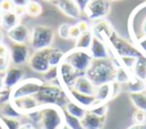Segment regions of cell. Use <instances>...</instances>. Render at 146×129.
I'll use <instances>...</instances> for the list:
<instances>
[{
  "mask_svg": "<svg viewBox=\"0 0 146 129\" xmlns=\"http://www.w3.org/2000/svg\"><path fill=\"white\" fill-rule=\"evenodd\" d=\"M115 70L116 66L111 58L99 61L94 59L84 75L92 82L95 87H98L100 84L113 82L115 79Z\"/></svg>",
  "mask_w": 146,
  "mask_h": 129,
  "instance_id": "cell-2",
  "label": "cell"
},
{
  "mask_svg": "<svg viewBox=\"0 0 146 129\" xmlns=\"http://www.w3.org/2000/svg\"><path fill=\"white\" fill-rule=\"evenodd\" d=\"M2 40H3V33H2V29L0 26V42H2Z\"/></svg>",
  "mask_w": 146,
  "mask_h": 129,
  "instance_id": "cell-50",
  "label": "cell"
},
{
  "mask_svg": "<svg viewBox=\"0 0 146 129\" xmlns=\"http://www.w3.org/2000/svg\"><path fill=\"white\" fill-rule=\"evenodd\" d=\"M70 24L67 23H63L58 26V30H57V34L59 35V38L64 39V40H68L70 37H68V33H70Z\"/></svg>",
  "mask_w": 146,
  "mask_h": 129,
  "instance_id": "cell-37",
  "label": "cell"
},
{
  "mask_svg": "<svg viewBox=\"0 0 146 129\" xmlns=\"http://www.w3.org/2000/svg\"><path fill=\"white\" fill-rule=\"evenodd\" d=\"M15 5L13 2V0H0V10L2 13H7V11H13Z\"/></svg>",
  "mask_w": 146,
  "mask_h": 129,
  "instance_id": "cell-38",
  "label": "cell"
},
{
  "mask_svg": "<svg viewBox=\"0 0 146 129\" xmlns=\"http://www.w3.org/2000/svg\"><path fill=\"white\" fill-rule=\"evenodd\" d=\"M29 67L36 73L40 74H44L50 65H49V61H48V54H47V49L44 50H35L29 58L27 61Z\"/></svg>",
  "mask_w": 146,
  "mask_h": 129,
  "instance_id": "cell-11",
  "label": "cell"
},
{
  "mask_svg": "<svg viewBox=\"0 0 146 129\" xmlns=\"http://www.w3.org/2000/svg\"><path fill=\"white\" fill-rule=\"evenodd\" d=\"M7 37L11 43H27L30 42L31 30L25 24L19 23L7 32Z\"/></svg>",
  "mask_w": 146,
  "mask_h": 129,
  "instance_id": "cell-16",
  "label": "cell"
},
{
  "mask_svg": "<svg viewBox=\"0 0 146 129\" xmlns=\"http://www.w3.org/2000/svg\"><path fill=\"white\" fill-rule=\"evenodd\" d=\"M9 56V47L3 43L0 42V57H8Z\"/></svg>",
  "mask_w": 146,
  "mask_h": 129,
  "instance_id": "cell-42",
  "label": "cell"
},
{
  "mask_svg": "<svg viewBox=\"0 0 146 129\" xmlns=\"http://www.w3.org/2000/svg\"><path fill=\"white\" fill-rule=\"evenodd\" d=\"M129 97L132 105L136 108L146 111V90L139 91V92H130Z\"/></svg>",
  "mask_w": 146,
  "mask_h": 129,
  "instance_id": "cell-28",
  "label": "cell"
},
{
  "mask_svg": "<svg viewBox=\"0 0 146 129\" xmlns=\"http://www.w3.org/2000/svg\"><path fill=\"white\" fill-rule=\"evenodd\" d=\"M10 66L9 57H0V74H3Z\"/></svg>",
  "mask_w": 146,
  "mask_h": 129,
  "instance_id": "cell-40",
  "label": "cell"
},
{
  "mask_svg": "<svg viewBox=\"0 0 146 129\" xmlns=\"http://www.w3.org/2000/svg\"><path fill=\"white\" fill-rule=\"evenodd\" d=\"M26 116L33 122L34 129H60L65 124L64 110L55 105L40 106Z\"/></svg>",
  "mask_w": 146,
  "mask_h": 129,
  "instance_id": "cell-1",
  "label": "cell"
},
{
  "mask_svg": "<svg viewBox=\"0 0 146 129\" xmlns=\"http://www.w3.org/2000/svg\"><path fill=\"white\" fill-rule=\"evenodd\" d=\"M0 129H6V127H5L3 124H2V122L0 123Z\"/></svg>",
  "mask_w": 146,
  "mask_h": 129,
  "instance_id": "cell-53",
  "label": "cell"
},
{
  "mask_svg": "<svg viewBox=\"0 0 146 129\" xmlns=\"http://www.w3.org/2000/svg\"><path fill=\"white\" fill-rule=\"evenodd\" d=\"M76 25H78V27H79V30H80L81 33H84V32H88V31L91 30V25L87 21H84V19H80L76 23Z\"/></svg>",
  "mask_w": 146,
  "mask_h": 129,
  "instance_id": "cell-41",
  "label": "cell"
},
{
  "mask_svg": "<svg viewBox=\"0 0 146 129\" xmlns=\"http://www.w3.org/2000/svg\"><path fill=\"white\" fill-rule=\"evenodd\" d=\"M30 48L27 43H11L9 46V61L15 66H22L30 58Z\"/></svg>",
  "mask_w": 146,
  "mask_h": 129,
  "instance_id": "cell-9",
  "label": "cell"
},
{
  "mask_svg": "<svg viewBox=\"0 0 146 129\" xmlns=\"http://www.w3.org/2000/svg\"><path fill=\"white\" fill-rule=\"evenodd\" d=\"M60 129H71V128H70V127H67L66 124H64V126H63V127H62Z\"/></svg>",
  "mask_w": 146,
  "mask_h": 129,
  "instance_id": "cell-51",
  "label": "cell"
},
{
  "mask_svg": "<svg viewBox=\"0 0 146 129\" xmlns=\"http://www.w3.org/2000/svg\"><path fill=\"white\" fill-rule=\"evenodd\" d=\"M110 11L111 2L108 0H90L83 13L90 21L95 22L105 18L110 14Z\"/></svg>",
  "mask_w": 146,
  "mask_h": 129,
  "instance_id": "cell-8",
  "label": "cell"
},
{
  "mask_svg": "<svg viewBox=\"0 0 146 129\" xmlns=\"http://www.w3.org/2000/svg\"><path fill=\"white\" fill-rule=\"evenodd\" d=\"M63 110H64L65 113H67V114H70V115H72V116H75V118H78V119H80V120L84 116V114H86V112H87L86 108H83L82 106L78 105V104L74 103L73 100H68V102L64 105Z\"/></svg>",
  "mask_w": 146,
  "mask_h": 129,
  "instance_id": "cell-25",
  "label": "cell"
},
{
  "mask_svg": "<svg viewBox=\"0 0 146 129\" xmlns=\"http://www.w3.org/2000/svg\"><path fill=\"white\" fill-rule=\"evenodd\" d=\"M88 111H90L94 114L99 115V116H106V114L108 112V105H107V103H105V104H97V105H95L94 107H91Z\"/></svg>",
  "mask_w": 146,
  "mask_h": 129,
  "instance_id": "cell-35",
  "label": "cell"
},
{
  "mask_svg": "<svg viewBox=\"0 0 146 129\" xmlns=\"http://www.w3.org/2000/svg\"><path fill=\"white\" fill-rule=\"evenodd\" d=\"M106 116H99L90 111H87L84 116L81 119L83 129H103L105 126Z\"/></svg>",
  "mask_w": 146,
  "mask_h": 129,
  "instance_id": "cell-19",
  "label": "cell"
},
{
  "mask_svg": "<svg viewBox=\"0 0 146 129\" xmlns=\"http://www.w3.org/2000/svg\"><path fill=\"white\" fill-rule=\"evenodd\" d=\"M115 30L113 29L112 24L103 18V19H98V21H95L91 25V32L94 34V37L103 40V41H106V39L114 32Z\"/></svg>",
  "mask_w": 146,
  "mask_h": 129,
  "instance_id": "cell-17",
  "label": "cell"
},
{
  "mask_svg": "<svg viewBox=\"0 0 146 129\" xmlns=\"http://www.w3.org/2000/svg\"><path fill=\"white\" fill-rule=\"evenodd\" d=\"M1 122L2 124L6 127V129H18V127L21 126V121L19 119H11V118H1Z\"/></svg>",
  "mask_w": 146,
  "mask_h": 129,
  "instance_id": "cell-34",
  "label": "cell"
},
{
  "mask_svg": "<svg viewBox=\"0 0 146 129\" xmlns=\"http://www.w3.org/2000/svg\"><path fill=\"white\" fill-rule=\"evenodd\" d=\"M30 1L31 0H13L15 6H21V7H26Z\"/></svg>",
  "mask_w": 146,
  "mask_h": 129,
  "instance_id": "cell-47",
  "label": "cell"
},
{
  "mask_svg": "<svg viewBox=\"0 0 146 129\" xmlns=\"http://www.w3.org/2000/svg\"><path fill=\"white\" fill-rule=\"evenodd\" d=\"M25 9H26V15L30 17H39L43 11L41 3L35 0H31L25 7Z\"/></svg>",
  "mask_w": 146,
  "mask_h": 129,
  "instance_id": "cell-31",
  "label": "cell"
},
{
  "mask_svg": "<svg viewBox=\"0 0 146 129\" xmlns=\"http://www.w3.org/2000/svg\"><path fill=\"white\" fill-rule=\"evenodd\" d=\"M43 1H47V2H54L55 0H43Z\"/></svg>",
  "mask_w": 146,
  "mask_h": 129,
  "instance_id": "cell-54",
  "label": "cell"
},
{
  "mask_svg": "<svg viewBox=\"0 0 146 129\" xmlns=\"http://www.w3.org/2000/svg\"><path fill=\"white\" fill-rule=\"evenodd\" d=\"M95 98L97 104H105L108 100L113 98V90H112V82L111 83H105L96 87L95 90Z\"/></svg>",
  "mask_w": 146,
  "mask_h": 129,
  "instance_id": "cell-21",
  "label": "cell"
},
{
  "mask_svg": "<svg viewBox=\"0 0 146 129\" xmlns=\"http://www.w3.org/2000/svg\"><path fill=\"white\" fill-rule=\"evenodd\" d=\"M80 34H81V32H80V30H79V27H78V25H76V24H73V25H71V26H70V33H68L70 40L75 41V40L79 38V35H80Z\"/></svg>",
  "mask_w": 146,
  "mask_h": 129,
  "instance_id": "cell-39",
  "label": "cell"
},
{
  "mask_svg": "<svg viewBox=\"0 0 146 129\" xmlns=\"http://www.w3.org/2000/svg\"><path fill=\"white\" fill-rule=\"evenodd\" d=\"M115 66H116V70H115V79H114V81L120 83V84H122V83L127 84L129 82V80L131 79V76H132L131 71L127 70L125 67H123L121 65H115Z\"/></svg>",
  "mask_w": 146,
  "mask_h": 129,
  "instance_id": "cell-29",
  "label": "cell"
},
{
  "mask_svg": "<svg viewBox=\"0 0 146 129\" xmlns=\"http://www.w3.org/2000/svg\"><path fill=\"white\" fill-rule=\"evenodd\" d=\"M56 7L68 18L78 19L81 16V10L74 2V0H55Z\"/></svg>",
  "mask_w": 146,
  "mask_h": 129,
  "instance_id": "cell-18",
  "label": "cell"
},
{
  "mask_svg": "<svg viewBox=\"0 0 146 129\" xmlns=\"http://www.w3.org/2000/svg\"><path fill=\"white\" fill-rule=\"evenodd\" d=\"M127 89L130 92H139V91H144L146 90V81H143L136 76H131V79L129 80V82L127 83Z\"/></svg>",
  "mask_w": 146,
  "mask_h": 129,
  "instance_id": "cell-30",
  "label": "cell"
},
{
  "mask_svg": "<svg viewBox=\"0 0 146 129\" xmlns=\"http://www.w3.org/2000/svg\"><path fill=\"white\" fill-rule=\"evenodd\" d=\"M47 54H48V61H49V65L55 67L58 66L63 61H64V56L65 53L57 47H50L47 49Z\"/></svg>",
  "mask_w": 146,
  "mask_h": 129,
  "instance_id": "cell-24",
  "label": "cell"
},
{
  "mask_svg": "<svg viewBox=\"0 0 146 129\" xmlns=\"http://www.w3.org/2000/svg\"><path fill=\"white\" fill-rule=\"evenodd\" d=\"M92 38H94V34L90 31L88 32H84V33H81L79 35V38L75 40V46L74 48L76 49H82V50H89L90 46H91V41H92Z\"/></svg>",
  "mask_w": 146,
  "mask_h": 129,
  "instance_id": "cell-27",
  "label": "cell"
},
{
  "mask_svg": "<svg viewBox=\"0 0 146 129\" xmlns=\"http://www.w3.org/2000/svg\"><path fill=\"white\" fill-rule=\"evenodd\" d=\"M21 23V17H18L14 11H7L2 13V18H1V29L5 31H9L16 25Z\"/></svg>",
  "mask_w": 146,
  "mask_h": 129,
  "instance_id": "cell-22",
  "label": "cell"
},
{
  "mask_svg": "<svg viewBox=\"0 0 146 129\" xmlns=\"http://www.w3.org/2000/svg\"><path fill=\"white\" fill-rule=\"evenodd\" d=\"M0 123H1V119H0Z\"/></svg>",
  "mask_w": 146,
  "mask_h": 129,
  "instance_id": "cell-56",
  "label": "cell"
},
{
  "mask_svg": "<svg viewBox=\"0 0 146 129\" xmlns=\"http://www.w3.org/2000/svg\"><path fill=\"white\" fill-rule=\"evenodd\" d=\"M74 2L76 3V6L79 7V9L81 10V13L84 11L86 7L88 6V3L90 2V0H74Z\"/></svg>",
  "mask_w": 146,
  "mask_h": 129,
  "instance_id": "cell-45",
  "label": "cell"
},
{
  "mask_svg": "<svg viewBox=\"0 0 146 129\" xmlns=\"http://www.w3.org/2000/svg\"><path fill=\"white\" fill-rule=\"evenodd\" d=\"M1 18H2V11L0 10V26H1Z\"/></svg>",
  "mask_w": 146,
  "mask_h": 129,
  "instance_id": "cell-52",
  "label": "cell"
},
{
  "mask_svg": "<svg viewBox=\"0 0 146 129\" xmlns=\"http://www.w3.org/2000/svg\"><path fill=\"white\" fill-rule=\"evenodd\" d=\"M58 83L63 89H70L72 88L75 79L78 75H80L67 62L63 61L58 66Z\"/></svg>",
  "mask_w": 146,
  "mask_h": 129,
  "instance_id": "cell-10",
  "label": "cell"
},
{
  "mask_svg": "<svg viewBox=\"0 0 146 129\" xmlns=\"http://www.w3.org/2000/svg\"><path fill=\"white\" fill-rule=\"evenodd\" d=\"M108 1H116V0H108Z\"/></svg>",
  "mask_w": 146,
  "mask_h": 129,
  "instance_id": "cell-55",
  "label": "cell"
},
{
  "mask_svg": "<svg viewBox=\"0 0 146 129\" xmlns=\"http://www.w3.org/2000/svg\"><path fill=\"white\" fill-rule=\"evenodd\" d=\"M64 61L67 62L79 74H84L86 71L89 68V66L92 63V57L89 53V50H82L73 48L65 53Z\"/></svg>",
  "mask_w": 146,
  "mask_h": 129,
  "instance_id": "cell-6",
  "label": "cell"
},
{
  "mask_svg": "<svg viewBox=\"0 0 146 129\" xmlns=\"http://www.w3.org/2000/svg\"><path fill=\"white\" fill-rule=\"evenodd\" d=\"M64 119H65V124L67 127H70L71 129H83L80 119H78L75 116H72V115H70L65 112H64Z\"/></svg>",
  "mask_w": 146,
  "mask_h": 129,
  "instance_id": "cell-32",
  "label": "cell"
},
{
  "mask_svg": "<svg viewBox=\"0 0 146 129\" xmlns=\"http://www.w3.org/2000/svg\"><path fill=\"white\" fill-rule=\"evenodd\" d=\"M18 129H34V126L32 122H25V123H21Z\"/></svg>",
  "mask_w": 146,
  "mask_h": 129,
  "instance_id": "cell-49",
  "label": "cell"
},
{
  "mask_svg": "<svg viewBox=\"0 0 146 129\" xmlns=\"http://www.w3.org/2000/svg\"><path fill=\"white\" fill-rule=\"evenodd\" d=\"M13 11L18 16V17H22L23 15H26V9L25 7H21V6H15Z\"/></svg>",
  "mask_w": 146,
  "mask_h": 129,
  "instance_id": "cell-46",
  "label": "cell"
},
{
  "mask_svg": "<svg viewBox=\"0 0 146 129\" xmlns=\"http://www.w3.org/2000/svg\"><path fill=\"white\" fill-rule=\"evenodd\" d=\"M137 45H138V49H139L141 53H144L143 55L146 56V37H145V38H141V39H139V40H137Z\"/></svg>",
  "mask_w": 146,
  "mask_h": 129,
  "instance_id": "cell-43",
  "label": "cell"
},
{
  "mask_svg": "<svg viewBox=\"0 0 146 129\" xmlns=\"http://www.w3.org/2000/svg\"><path fill=\"white\" fill-rule=\"evenodd\" d=\"M72 88L74 90L86 94V95H95V90H96V87L84 74H80L76 76Z\"/></svg>",
  "mask_w": 146,
  "mask_h": 129,
  "instance_id": "cell-20",
  "label": "cell"
},
{
  "mask_svg": "<svg viewBox=\"0 0 146 129\" xmlns=\"http://www.w3.org/2000/svg\"><path fill=\"white\" fill-rule=\"evenodd\" d=\"M43 81L44 82H55L58 80V67L55 66H50L49 70L43 74Z\"/></svg>",
  "mask_w": 146,
  "mask_h": 129,
  "instance_id": "cell-33",
  "label": "cell"
},
{
  "mask_svg": "<svg viewBox=\"0 0 146 129\" xmlns=\"http://www.w3.org/2000/svg\"><path fill=\"white\" fill-rule=\"evenodd\" d=\"M10 103L13 106L23 115L26 116L27 114L36 111L40 105L34 98V96H26V97H21V98H14L10 99Z\"/></svg>",
  "mask_w": 146,
  "mask_h": 129,
  "instance_id": "cell-12",
  "label": "cell"
},
{
  "mask_svg": "<svg viewBox=\"0 0 146 129\" xmlns=\"http://www.w3.org/2000/svg\"><path fill=\"white\" fill-rule=\"evenodd\" d=\"M55 39V32L50 26L35 25L31 30L30 45L35 50H44L51 47Z\"/></svg>",
  "mask_w": 146,
  "mask_h": 129,
  "instance_id": "cell-5",
  "label": "cell"
},
{
  "mask_svg": "<svg viewBox=\"0 0 146 129\" xmlns=\"http://www.w3.org/2000/svg\"><path fill=\"white\" fill-rule=\"evenodd\" d=\"M34 98L40 106L44 105H55L64 107V105L70 100L66 94V90L63 89L59 83L55 82H44L42 83L40 90L34 95Z\"/></svg>",
  "mask_w": 146,
  "mask_h": 129,
  "instance_id": "cell-3",
  "label": "cell"
},
{
  "mask_svg": "<svg viewBox=\"0 0 146 129\" xmlns=\"http://www.w3.org/2000/svg\"><path fill=\"white\" fill-rule=\"evenodd\" d=\"M0 114L1 118H11V119H21L23 115L13 106L10 100L0 103Z\"/></svg>",
  "mask_w": 146,
  "mask_h": 129,
  "instance_id": "cell-26",
  "label": "cell"
},
{
  "mask_svg": "<svg viewBox=\"0 0 146 129\" xmlns=\"http://www.w3.org/2000/svg\"><path fill=\"white\" fill-rule=\"evenodd\" d=\"M89 53H90L92 59H95V61L110 59L112 57V54H111V50H110L107 43L96 37L92 38L91 46L89 48Z\"/></svg>",
  "mask_w": 146,
  "mask_h": 129,
  "instance_id": "cell-13",
  "label": "cell"
},
{
  "mask_svg": "<svg viewBox=\"0 0 146 129\" xmlns=\"http://www.w3.org/2000/svg\"><path fill=\"white\" fill-rule=\"evenodd\" d=\"M145 37H146V14H145V16H144V18L140 23V35L137 40H139L141 38H145Z\"/></svg>",
  "mask_w": 146,
  "mask_h": 129,
  "instance_id": "cell-44",
  "label": "cell"
},
{
  "mask_svg": "<svg viewBox=\"0 0 146 129\" xmlns=\"http://www.w3.org/2000/svg\"><path fill=\"white\" fill-rule=\"evenodd\" d=\"M111 50L112 56L114 57H127V56H131V57H139L141 56V51L138 49V47H136L135 45H132V42L128 41L127 39L120 37L115 31L106 39L105 41Z\"/></svg>",
  "mask_w": 146,
  "mask_h": 129,
  "instance_id": "cell-4",
  "label": "cell"
},
{
  "mask_svg": "<svg viewBox=\"0 0 146 129\" xmlns=\"http://www.w3.org/2000/svg\"><path fill=\"white\" fill-rule=\"evenodd\" d=\"M43 81L38 78L23 79L16 87L10 90V99L21 98L26 96H34L41 88Z\"/></svg>",
  "mask_w": 146,
  "mask_h": 129,
  "instance_id": "cell-7",
  "label": "cell"
},
{
  "mask_svg": "<svg viewBox=\"0 0 146 129\" xmlns=\"http://www.w3.org/2000/svg\"><path fill=\"white\" fill-rule=\"evenodd\" d=\"M127 129H146V123H141V124L132 123V124H131V126H129Z\"/></svg>",
  "mask_w": 146,
  "mask_h": 129,
  "instance_id": "cell-48",
  "label": "cell"
},
{
  "mask_svg": "<svg viewBox=\"0 0 146 129\" xmlns=\"http://www.w3.org/2000/svg\"><path fill=\"white\" fill-rule=\"evenodd\" d=\"M131 73L133 76L143 81H146V56L145 55H141L136 59V63L133 68L131 70Z\"/></svg>",
  "mask_w": 146,
  "mask_h": 129,
  "instance_id": "cell-23",
  "label": "cell"
},
{
  "mask_svg": "<svg viewBox=\"0 0 146 129\" xmlns=\"http://www.w3.org/2000/svg\"><path fill=\"white\" fill-rule=\"evenodd\" d=\"M66 94H67L70 100H73L74 103L82 106L87 111L90 110L91 107H94L95 105H97V102H96V98L94 95H86V94L74 90L73 88L66 89Z\"/></svg>",
  "mask_w": 146,
  "mask_h": 129,
  "instance_id": "cell-15",
  "label": "cell"
},
{
  "mask_svg": "<svg viewBox=\"0 0 146 129\" xmlns=\"http://www.w3.org/2000/svg\"><path fill=\"white\" fill-rule=\"evenodd\" d=\"M24 75L25 73L21 66H15V65L9 66V68L3 73V76H2L5 88L11 90L24 79Z\"/></svg>",
  "mask_w": 146,
  "mask_h": 129,
  "instance_id": "cell-14",
  "label": "cell"
},
{
  "mask_svg": "<svg viewBox=\"0 0 146 129\" xmlns=\"http://www.w3.org/2000/svg\"><path fill=\"white\" fill-rule=\"evenodd\" d=\"M132 121L133 123H138V124L146 123V111L136 108L135 112L132 113Z\"/></svg>",
  "mask_w": 146,
  "mask_h": 129,
  "instance_id": "cell-36",
  "label": "cell"
}]
</instances>
